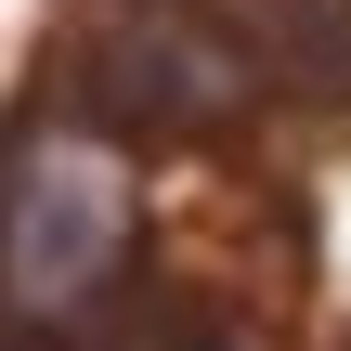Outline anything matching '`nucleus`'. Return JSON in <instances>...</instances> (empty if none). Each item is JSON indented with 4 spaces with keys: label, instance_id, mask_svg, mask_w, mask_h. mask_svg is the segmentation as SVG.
I'll use <instances>...</instances> for the list:
<instances>
[{
    "label": "nucleus",
    "instance_id": "7ed1b4c3",
    "mask_svg": "<svg viewBox=\"0 0 351 351\" xmlns=\"http://www.w3.org/2000/svg\"><path fill=\"white\" fill-rule=\"evenodd\" d=\"M221 39H234L247 78H287V91H313V104L351 91V0H234Z\"/></svg>",
    "mask_w": 351,
    "mask_h": 351
},
{
    "label": "nucleus",
    "instance_id": "f257e3e1",
    "mask_svg": "<svg viewBox=\"0 0 351 351\" xmlns=\"http://www.w3.org/2000/svg\"><path fill=\"white\" fill-rule=\"evenodd\" d=\"M130 247V156L78 117H39L0 156V300L26 326H65Z\"/></svg>",
    "mask_w": 351,
    "mask_h": 351
},
{
    "label": "nucleus",
    "instance_id": "f03ea898",
    "mask_svg": "<svg viewBox=\"0 0 351 351\" xmlns=\"http://www.w3.org/2000/svg\"><path fill=\"white\" fill-rule=\"evenodd\" d=\"M91 104L117 130H221L247 104V65L208 13H130L104 52H91Z\"/></svg>",
    "mask_w": 351,
    "mask_h": 351
}]
</instances>
